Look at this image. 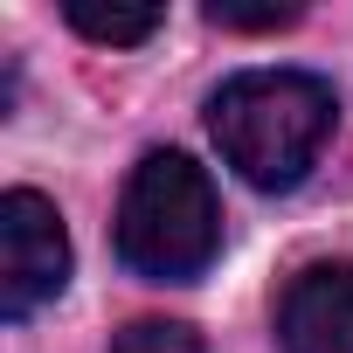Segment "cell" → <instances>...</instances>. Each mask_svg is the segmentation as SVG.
Wrapping results in <instances>:
<instances>
[{
	"mask_svg": "<svg viewBox=\"0 0 353 353\" xmlns=\"http://www.w3.org/2000/svg\"><path fill=\"white\" fill-rule=\"evenodd\" d=\"M111 353H208V346H201V332L188 319H132L111 339Z\"/></svg>",
	"mask_w": 353,
	"mask_h": 353,
	"instance_id": "obj_6",
	"label": "cell"
},
{
	"mask_svg": "<svg viewBox=\"0 0 353 353\" xmlns=\"http://www.w3.org/2000/svg\"><path fill=\"white\" fill-rule=\"evenodd\" d=\"M63 21H70L83 42H111V49H132V42L159 35L166 8H159V0H63Z\"/></svg>",
	"mask_w": 353,
	"mask_h": 353,
	"instance_id": "obj_5",
	"label": "cell"
},
{
	"mask_svg": "<svg viewBox=\"0 0 353 353\" xmlns=\"http://www.w3.org/2000/svg\"><path fill=\"white\" fill-rule=\"evenodd\" d=\"M208 21L236 28V35H277L298 21V0H263V8H243V0H208Z\"/></svg>",
	"mask_w": 353,
	"mask_h": 353,
	"instance_id": "obj_7",
	"label": "cell"
},
{
	"mask_svg": "<svg viewBox=\"0 0 353 353\" xmlns=\"http://www.w3.org/2000/svg\"><path fill=\"white\" fill-rule=\"evenodd\" d=\"M70 284V236L56 201H42L35 188L0 194V319H35L49 298H63Z\"/></svg>",
	"mask_w": 353,
	"mask_h": 353,
	"instance_id": "obj_3",
	"label": "cell"
},
{
	"mask_svg": "<svg viewBox=\"0 0 353 353\" xmlns=\"http://www.w3.org/2000/svg\"><path fill=\"white\" fill-rule=\"evenodd\" d=\"M339 125V97L312 70H236L208 97V139L256 194H291Z\"/></svg>",
	"mask_w": 353,
	"mask_h": 353,
	"instance_id": "obj_1",
	"label": "cell"
},
{
	"mask_svg": "<svg viewBox=\"0 0 353 353\" xmlns=\"http://www.w3.org/2000/svg\"><path fill=\"white\" fill-rule=\"evenodd\" d=\"M222 250L215 181L188 152H145L118 201V263L145 284H194Z\"/></svg>",
	"mask_w": 353,
	"mask_h": 353,
	"instance_id": "obj_2",
	"label": "cell"
},
{
	"mask_svg": "<svg viewBox=\"0 0 353 353\" xmlns=\"http://www.w3.org/2000/svg\"><path fill=\"white\" fill-rule=\"evenodd\" d=\"M284 353H353V263H305L277 298Z\"/></svg>",
	"mask_w": 353,
	"mask_h": 353,
	"instance_id": "obj_4",
	"label": "cell"
}]
</instances>
